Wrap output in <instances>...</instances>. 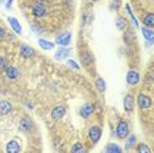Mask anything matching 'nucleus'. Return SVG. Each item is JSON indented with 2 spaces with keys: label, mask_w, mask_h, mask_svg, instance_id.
I'll use <instances>...</instances> for the list:
<instances>
[{
  "label": "nucleus",
  "mask_w": 154,
  "mask_h": 153,
  "mask_svg": "<svg viewBox=\"0 0 154 153\" xmlns=\"http://www.w3.org/2000/svg\"><path fill=\"white\" fill-rule=\"evenodd\" d=\"M32 13L36 17H44L48 13V8L42 2H34L32 4Z\"/></svg>",
  "instance_id": "obj_1"
},
{
  "label": "nucleus",
  "mask_w": 154,
  "mask_h": 153,
  "mask_svg": "<svg viewBox=\"0 0 154 153\" xmlns=\"http://www.w3.org/2000/svg\"><path fill=\"white\" fill-rule=\"evenodd\" d=\"M116 135L119 139H125L129 135V126L127 121L121 120L120 123L117 124V128H116Z\"/></svg>",
  "instance_id": "obj_2"
},
{
  "label": "nucleus",
  "mask_w": 154,
  "mask_h": 153,
  "mask_svg": "<svg viewBox=\"0 0 154 153\" xmlns=\"http://www.w3.org/2000/svg\"><path fill=\"white\" fill-rule=\"evenodd\" d=\"M137 103L140 108L146 110V108H150V106H152V99L148 95H145V94H140L137 98Z\"/></svg>",
  "instance_id": "obj_3"
},
{
  "label": "nucleus",
  "mask_w": 154,
  "mask_h": 153,
  "mask_svg": "<svg viewBox=\"0 0 154 153\" xmlns=\"http://www.w3.org/2000/svg\"><path fill=\"white\" fill-rule=\"evenodd\" d=\"M21 151V145L17 140H11L7 142L5 145V152L7 153H20Z\"/></svg>",
  "instance_id": "obj_4"
},
{
  "label": "nucleus",
  "mask_w": 154,
  "mask_h": 153,
  "mask_svg": "<svg viewBox=\"0 0 154 153\" xmlns=\"http://www.w3.org/2000/svg\"><path fill=\"white\" fill-rule=\"evenodd\" d=\"M71 41V33L70 32H66V33H62L59 36L55 37V44L61 45V46H67Z\"/></svg>",
  "instance_id": "obj_5"
},
{
  "label": "nucleus",
  "mask_w": 154,
  "mask_h": 153,
  "mask_svg": "<svg viewBox=\"0 0 154 153\" xmlns=\"http://www.w3.org/2000/svg\"><path fill=\"white\" fill-rule=\"evenodd\" d=\"M66 112V110H65V107L63 106H57V107H54L53 111H51V119L53 120H59V119H62L63 117V115Z\"/></svg>",
  "instance_id": "obj_6"
},
{
  "label": "nucleus",
  "mask_w": 154,
  "mask_h": 153,
  "mask_svg": "<svg viewBox=\"0 0 154 153\" xmlns=\"http://www.w3.org/2000/svg\"><path fill=\"white\" fill-rule=\"evenodd\" d=\"M127 82L129 83V85H132V86L137 85V83L140 82V74H138L137 71H134V70L128 71V74H127Z\"/></svg>",
  "instance_id": "obj_7"
},
{
  "label": "nucleus",
  "mask_w": 154,
  "mask_h": 153,
  "mask_svg": "<svg viewBox=\"0 0 154 153\" xmlns=\"http://www.w3.org/2000/svg\"><path fill=\"white\" fill-rule=\"evenodd\" d=\"M88 135H90V139L94 142H97L100 140V136H101V130L99 127H91Z\"/></svg>",
  "instance_id": "obj_8"
},
{
  "label": "nucleus",
  "mask_w": 154,
  "mask_h": 153,
  "mask_svg": "<svg viewBox=\"0 0 154 153\" xmlns=\"http://www.w3.org/2000/svg\"><path fill=\"white\" fill-rule=\"evenodd\" d=\"M12 111V104L7 100H2L0 102V115H7Z\"/></svg>",
  "instance_id": "obj_9"
},
{
  "label": "nucleus",
  "mask_w": 154,
  "mask_h": 153,
  "mask_svg": "<svg viewBox=\"0 0 154 153\" xmlns=\"http://www.w3.org/2000/svg\"><path fill=\"white\" fill-rule=\"evenodd\" d=\"M19 127L21 131L28 132L32 128V121H30V119H28V117H23V119L19 121Z\"/></svg>",
  "instance_id": "obj_10"
},
{
  "label": "nucleus",
  "mask_w": 154,
  "mask_h": 153,
  "mask_svg": "<svg viewBox=\"0 0 154 153\" xmlns=\"http://www.w3.org/2000/svg\"><path fill=\"white\" fill-rule=\"evenodd\" d=\"M8 23L11 24V27H12V29L15 30L16 33H21L23 32V28L21 25H20V23H19V20L15 19V17H8Z\"/></svg>",
  "instance_id": "obj_11"
},
{
  "label": "nucleus",
  "mask_w": 154,
  "mask_h": 153,
  "mask_svg": "<svg viewBox=\"0 0 154 153\" xmlns=\"http://www.w3.org/2000/svg\"><path fill=\"white\" fill-rule=\"evenodd\" d=\"M5 75L9 79H16V78H19V70L16 67H13V66H8L5 69Z\"/></svg>",
  "instance_id": "obj_12"
},
{
  "label": "nucleus",
  "mask_w": 154,
  "mask_h": 153,
  "mask_svg": "<svg viewBox=\"0 0 154 153\" xmlns=\"http://www.w3.org/2000/svg\"><path fill=\"white\" fill-rule=\"evenodd\" d=\"M94 112V107L91 106V104H85V106L82 107V110H80V115H82V117H90V115H92Z\"/></svg>",
  "instance_id": "obj_13"
},
{
  "label": "nucleus",
  "mask_w": 154,
  "mask_h": 153,
  "mask_svg": "<svg viewBox=\"0 0 154 153\" xmlns=\"http://www.w3.org/2000/svg\"><path fill=\"white\" fill-rule=\"evenodd\" d=\"M124 108L127 112H132L133 111V98H132L131 94H128V95L124 98Z\"/></svg>",
  "instance_id": "obj_14"
},
{
  "label": "nucleus",
  "mask_w": 154,
  "mask_h": 153,
  "mask_svg": "<svg viewBox=\"0 0 154 153\" xmlns=\"http://www.w3.org/2000/svg\"><path fill=\"white\" fill-rule=\"evenodd\" d=\"M38 44H40V46L42 48L45 50H51L54 48V44L50 42V41H46V40H42V38H40L38 40Z\"/></svg>",
  "instance_id": "obj_15"
},
{
  "label": "nucleus",
  "mask_w": 154,
  "mask_h": 153,
  "mask_svg": "<svg viewBox=\"0 0 154 153\" xmlns=\"http://www.w3.org/2000/svg\"><path fill=\"white\" fill-rule=\"evenodd\" d=\"M21 55H24V57H30V55L34 54V50L32 49V48H29L28 45H21Z\"/></svg>",
  "instance_id": "obj_16"
},
{
  "label": "nucleus",
  "mask_w": 154,
  "mask_h": 153,
  "mask_svg": "<svg viewBox=\"0 0 154 153\" xmlns=\"http://www.w3.org/2000/svg\"><path fill=\"white\" fill-rule=\"evenodd\" d=\"M142 34H143V37L146 38V40H149L150 42H153V38H154V32L152 29H148L146 27H143L142 28Z\"/></svg>",
  "instance_id": "obj_17"
},
{
  "label": "nucleus",
  "mask_w": 154,
  "mask_h": 153,
  "mask_svg": "<svg viewBox=\"0 0 154 153\" xmlns=\"http://www.w3.org/2000/svg\"><path fill=\"white\" fill-rule=\"evenodd\" d=\"M143 24H145V27H149V28H152L154 25V15L153 13H148V15L143 17Z\"/></svg>",
  "instance_id": "obj_18"
},
{
  "label": "nucleus",
  "mask_w": 154,
  "mask_h": 153,
  "mask_svg": "<svg viewBox=\"0 0 154 153\" xmlns=\"http://www.w3.org/2000/svg\"><path fill=\"white\" fill-rule=\"evenodd\" d=\"M71 153H86V148L83 144H80V142H76V144L72 145L71 148Z\"/></svg>",
  "instance_id": "obj_19"
},
{
  "label": "nucleus",
  "mask_w": 154,
  "mask_h": 153,
  "mask_svg": "<svg viewBox=\"0 0 154 153\" xmlns=\"http://www.w3.org/2000/svg\"><path fill=\"white\" fill-rule=\"evenodd\" d=\"M116 27H117V29H120V30L125 29V27H127V21H125L124 17H121V16L117 17L116 19Z\"/></svg>",
  "instance_id": "obj_20"
},
{
  "label": "nucleus",
  "mask_w": 154,
  "mask_h": 153,
  "mask_svg": "<svg viewBox=\"0 0 154 153\" xmlns=\"http://www.w3.org/2000/svg\"><path fill=\"white\" fill-rule=\"evenodd\" d=\"M107 152L108 153H122L121 148L117 147L116 144H109V145H108V147H107Z\"/></svg>",
  "instance_id": "obj_21"
},
{
  "label": "nucleus",
  "mask_w": 154,
  "mask_h": 153,
  "mask_svg": "<svg viewBox=\"0 0 154 153\" xmlns=\"http://www.w3.org/2000/svg\"><path fill=\"white\" fill-rule=\"evenodd\" d=\"M69 54H70V52H69V50L61 49V50H58L57 53H55V58H57V60H63V58H66Z\"/></svg>",
  "instance_id": "obj_22"
},
{
  "label": "nucleus",
  "mask_w": 154,
  "mask_h": 153,
  "mask_svg": "<svg viewBox=\"0 0 154 153\" xmlns=\"http://www.w3.org/2000/svg\"><path fill=\"white\" fill-rule=\"evenodd\" d=\"M138 153H152V152H150V148L148 147V145L141 142V144L138 145Z\"/></svg>",
  "instance_id": "obj_23"
},
{
  "label": "nucleus",
  "mask_w": 154,
  "mask_h": 153,
  "mask_svg": "<svg viewBox=\"0 0 154 153\" xmlns=\"http://www.w3.org/2000/svg\"><path fill=\"white\" fill-rule=\"evenodd\" d=\"M96 87L100 90V91H104L106 90V82L103 81V78H97L96 79Z\"/></svg>",
  "instance_id": "obj_24"
},
{
  "label": "nucleus",
  "mask_w": 154,
  "mask_h": 153,
  "mask_svg": "<svg viewBox=\"0 0 154 153\" xmlns=\"http://www.w3.org/2000/svg\"><path fill=\"white\" fill-rule=\"evenodd\" d=\"M82 60H83V64H85V65H88L90 62L92 61V55L88 54V53H86V54L82 55Z\"/></svg>",
  "instance_id": "obj_25"
},
{
  "label": "nucleus",
  "mask_w": 154,
  "mask_h": 153,
  "mask_svg": "<svg viewBox=\"0 0 154 153\" xmlns=\"http://www.w3.org/2000/svg\"><path fill=\"white\" fill-rule=\"evenodd\" d=\"M67 65L70 66V67L75 69V70H79V66H78V64H76L75 61H71V60H69V61H67Z\"/></svg>",
  "instance_id": "obj_26"
},
{
  "label": "nucleus",
  "mask_w": 154,
  "mask_h": 153,
  "mask_svg": "<svg viewBox=\"0 0 154 153\" xmlns=\"http://www.w3.org/2000/svg\"><path fill=\"white\" fill-rule=\"evenodd\" d=\"M134 142H136V136L133 135V136L129 137V141L127 142V145H125V147H127V148H131V147H132V144H134Z\"/></svg>",
  "instance_id": "obj_27"
},
{
  "label": "nucleus",
  "mask_w": 154,
  "mask_h": 153,
  "mask_svg": "<svg viewBox=\"0 0 154 153\" xmlns=\"http://www.w3.org/2000/svg\"><path fill=\"white\" fill-rule=\"evenodd\" d=\"M4 67H5V60L3 57H0V70L4 69Z\"/></svg>",
  "instance_id": "obj_28"
},
{
  "label": "nucleus",
  "mask_w": 154,
  "mask_h": 153,
  "mask_svg": "<svg viewBox=\"0 0 154 153\" xmlns=\"http://www.w3.org/2000/svg\"><path fill=\"white\" fill-rule=\"evenodd\" d=\"M4 36H5V30L3 29L2 27H0V40H3V38H4Z\"/></svg>",
  "instance_id": "obj_29"
},
{
  "label": "nucleus",
  "mask_w": 154,
  "mask_h": 153,
  "mask_svg": "<svg viewBox=\"0 0 154 153\" xmlns=\"http://www.w3.org/2000/svg\"><path fill=\"white\" fill-rule=\"evenodd\" d=\"M12 2H13V0H9V3H7V5H5L7 8H11V3H12Z\"/></svg>",
  "instance_id": "obj_30"
},
{
  "label": "nucleus",
  "mask_w": 154,
  "mask_h": 153,
  "mask_svg": "<svg viewBox=\"0 0 154 153\" xmlns=\"http://www.w3.org/2000/svg\"><path fill=\"white\" fill-rule=\"evenodd\" d=\"M36 2H42L44 3V2H46V0H36Z\"/></svg>",
  "instance_id": "obj_31"
},
{
  "label": "nucleus",
  "mask_w": 154,
  "mask_h": 153,
  "mask_svg": "<svg viewBox=\"0 0 154 153\" xmlns=\"http://www.w3.org/2000/svg\"><path fill=\"white\" fill-rule=\"evenodd\" d=\"M92 2H97V0H92Z\"/></svg>",
  "instance_id": "obj_32"
},
{
  "label": "nucleus",
  "mask_w": 154,
  "mask_h": 153,
  "mask_svg": "<svg viewBox=\"0 0 154 153\" xmlns=\"http://www.w3.org/2000/svg\"><path fill=\"white\" fill-rule=\"evenodd\" d=\"M0 2H3V0H0Z\"/></svg>",
  "instance_id": "obj_33"
}]
</instances>
